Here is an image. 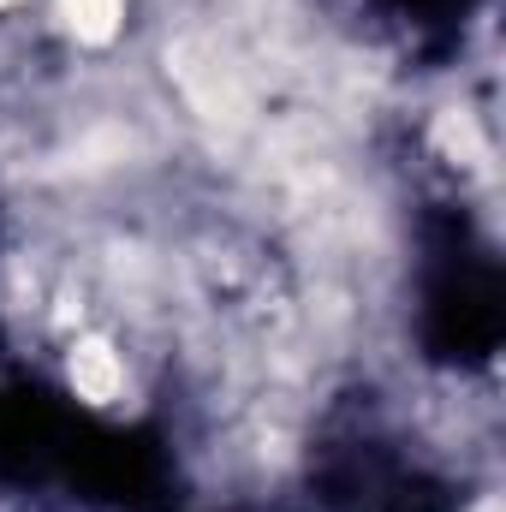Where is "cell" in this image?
<instances>
[{
	"mask_svg": "<svg viewBox=\"0 0 506 512\" xmlns=\"http://www.w3.org/2000/svg\"><path fill=\"white\" fill-rule=\"evenodd\" d=\"M48 12H54L60 36H66L72 48L102 54V48H114V42L126 36L131 0H48Z\"/></svg>",
	"mask_w": 506,
	"mask_h": 512,
	"instance_id": "2",
	"label": "cell"
},
{
	"mask_svg": "<svg viewBox=\"0 0 506 512\" xmlns=\"http://www.w3.org/2000/svg\"><path fill=\"white\" fill-rule=\"evenodd\" d=\"M60 376L72 387V399L90 405V411H120L131 393H137V370H131L126 340L108 334V328H78V334H66V346H60Z\"/></svg>",
	"mask_w": 506,
	"mask_h": 512,
	"instance_id": "1",
	"label": "cell"
},
{
	"mask_svg": "<svg viewBox=\"0 0 506 512\" xmlns=\"http://www.w3.org/2000/svg\"><path fill=\"white\" fill-rule=\"evenodd\" d=\"M30 0H0V18H12V12H24Z\"/></svg>",
	"mask_w": 506,
	"mask_h": 512,
	"instance_id": "3",
	"label": "cell"
}]
</instances>
